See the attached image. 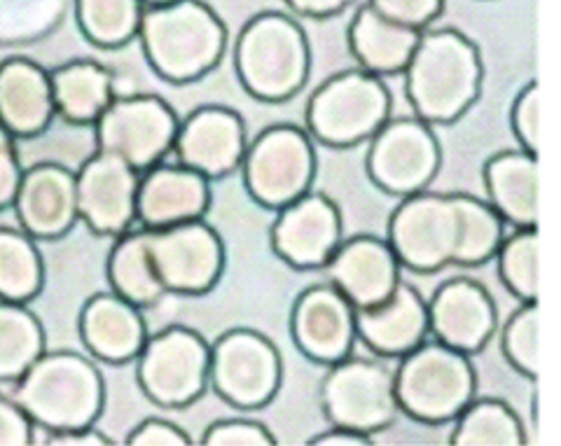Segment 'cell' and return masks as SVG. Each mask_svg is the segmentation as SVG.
<instances>
[{
	"instance_id": "obj_1",
	"label": "cell",
	"mask_w": 561,
	"mask_h": 446,
	"mask_svg": "<svg viewBox=\"0 0 561 446\" xmlns=\"http://www.w3.org/2000/svg\"><path fill=\"white\" fill-rule=\"evenodd\" d=\"M505 239V220L489 202L470 194L416 192L389 218V243L400 264L414 274L445 266H482Z\"/></svg>"
},
{
	"instance_id": "obj_2",
	"label": "cell",
	"mask_w": 561,
	"mask_h": 446,
	"mask_svg": "<svg viewBox=\"0 0 561 446\" xmlns=\"http://www.w3.org/2000/svg\"><path fill=\"white\" fill-rule=\"evenodd\" d=\"M405 94L419 119L459 122L478 103L484 64L478 45L456 28H426L405 68Z\"/></svg>"
},
{
	"instance_id": "obj_3",
	"label": "cell",
	"mask_w": 561,
	"mask_h": 446,
	"mask_svg": "<svg viewBox=\"0 0 561 446\" xmlns=\"http://www.w3.org/2000/svg\"><path fill=\"white\" fill-rule=\"evenodd\" d=\"M8 392L43 433L96 425L105 407L103 374L78 351H45Z\"/></svg>"
},
{
	"instance_id": "obj_4",
	"label": "cell",
	"mask_w": 561,
	"mask_h": 446,
	"mask_svg": "<svg viewBox=\"0 0 561 446\" xmlns=\"http://www.w3.org/2000/svg\"><path fill=\"white\" fill-rule=\"evenodd\" d=\"M154 76L190 84L214 73L227 49V26L204 0H173L146 10L138 33Z\"/></svg>"
},
{
	"instance_id": "obj_5",
	"label": "cell",
	"mask_w": 561,
	"mask_h": 446,
	"mask_svg": "<svg viewBox=\"0 0 561 446\" xmlns=\"http://www.w3.org/2000/svg\"><path fill=\"white\" fill-rule=\"evenodd\" d=\"M234 73L245 94L284 103L305 89L311 73V45L300 22L267 10L251 16L237 35Z\"/></svg>"
},
{
	"instance_id": "obj_6",
	"label": "cell",
	"mask_w": 561,
	"mask_h": 446,
	"mask_svg": "<svg viewBox=\"0 0 561 446\" xmlns=\"http://www.w3.org/2000/svg\"><path fill=\"white\" fill-rule=\"evenodd\" d=\"M478 371L463 355L445 344L426 342L402 355L396 367L400 412L424 425H445L459 419L476 400Z\"/></svg>"
},
{
	"instance_id": "obj_7",
	"label": "cell",
	"mask_w": 561,
	"mask_h": 446,
	"mask_svg": "<svg viewBox=\"0 0 561 446\" xmlns=\"http://www.w3.org/2000/svg\"><path fill=\"white\" fill-rule=\"evenodd\" d=\"M391 108L393 99L383 80L363 68H351L316 87L305 111V129L319 146L348 150L370 142L391 119Z\"/></svg>"
},
{
	"instance_id": "obj_8",
	"label": "cell",
	"mask_w": 561,
	"mask_h": 446,
	"mask_svg": "<svg viewBox=\"0 0 561 446\" xmlns=\"http://www.w3.org/2000/svg\"><path fill=\"white\" fill-rule=\"evenodd\" d=\"M316 169L319 159L309 131L297 124H272L249 142L241 178L257 206L280 210L311 192Z\"/></svg>"
},
{
	"instance_id": "obj_9",
	"label": "cell",
	"mask_w": 561,
	"mask_h": 446,
	"mask_svg": "<svg viewBox=\"0 0 561 446\" xmlns=\"http://www.w3.org/2000/svg\"><path fill=\"white\" fill-rule=\"evenodd\" d=\"M144 396L164 409H185L210 388V344L187 325H169L148 336L136 358Z\"/></svg>"
},
{
	"instance_id": "obj_10",
	"label": "cell",
	"mask_w": 561,
	"mask_h": 446,
	"mask_svg": "<svg viewBox=\"0 0 561 446\" xmlns=\"http://www.w3.org/2000/svg\"><path fill=\"white\" fill-rule=\"evenodd\" d=\"M321 409L330 425H342L365 435L389 431L398 421L396 369L383 358H348L330 365L321 381Z\"/></svg>"
},
{
	"instance_id": "obj_11",
	"label": "cell",
	"mask_w": 561,
	"mask_h": 446,
	"mask_svg": "<svg viewBox=\"0 0 561 446\" xmlns=\"http://www.w3.org/2000/svg\"><path fill=\"white\" fill-rule=\"evenodd\" d=\"M284 384V358L272 339L232 328L210 344V390L241 412L265 409Z\"/></svg>"
},
{
	"instance_id": "obj_12",
	"label": "cell",
	"mask_w": 561,
	"mask_h": 446,
	"mask_svg": "<svg viewBox=\"0 0 561 446\" xmlns=\"http://www.w3.org/2000/svg\"><path fill=\"white\" fill-rule=\"evenodd\" d=\"M181 119L157 94H119L94 124L96 150L117 155L136 171H148L171 157Z\"/></svg>"
},
{
	"instance_id": "obj_13",
	"label": "cell",
	"mask_w": 561,
	"mask_h": 446,
	"mask_svg": "<svg viewBox=\"0 0 561 446\" xmlns=\"http://www.w3.org/2000/svg\"><path fill=\"white\" fill-rule=\"evenodd\" d=\"M440 164V140L431 124L416 115L386 122L370 138L365 157V171L373 185L400 199L428 190Z\"/></svg>"
},
{
	"instance_id": "obj_14",
	"label": "cell",
	"mask_w": 561,
	"mask_h": 446,
	"mask_svg": "<svg viewBox=\"0 0 561 446\" xmlns=\"http://www.w3.org/2000/svg\"><path fill=\"white\" fill-rule=\"evenodd\" d=\"M150 253L167 293L181 297L214 290L227 264L225 241L206 218L150 229Z\"/></svg>"
},
{
	"instance_id": "obj_15",
	"label": "cell",
	"mask_w": 561,
	"mask_h": 446,
	"mask_svg": "<svg viewBox=\"0 0 561 446\" xmlns=\"http://www.w3.org/2000/svg\"><path fill=\"white\" fill-rule=\"evenodd\" d=\"M344 241L340 206L323 192H307L276 210L270 229L274 255L297 272L325 270Z\"/></svg>"
},
{
	"instance_id": "obj_16",
	"label": "cell",
	"mask_w": 561,
	"mask_h": 446,
	"mask_svg": "<svg viewBox=\"0 0 561 446\" xmlns=\"http://www.w3.org/2000/svg\"><path fill=\"white\" fill-rule=\"evenodd\" d=\"M80 222L96 237L117 239L138 227V185L136 171L117 155L96 150L76 171Z\"/></svg>"
},
{
	"instance_id": "obj_17",
	"label": "cell",
	"mask_w": 561,
	"mask_h": 446,
	"mask_svg": "<svg viewBox=\"0 0 561 446\" xmlns=\"http://www.w3.org/2000/svg\"><path fill=\"white\" fill-rule=\"evenodd\" d=\"M358 309L332 283H316L297 295L290 311V339L307 361L330 367L354 355Z\"/></svg>"
},
{
	"instance_id": "obj_18",
	"label": "cell",
	"mask_w": 561,
	"mask_h": 446,
	"mask_svg": "<svg viewBox=\"0 0 561 446\" xmlns=\"http://www.w3.org/2000/svg\"><path fill=\"white\" fill-rule=\"evenodd\" d=\"M249 129L243 117L227 105H202L181 119L173 159L204 173L208 181L241 171L249 150Z\"/></svg>"
},
{
	"instance_id": "obj_19",
	"label": "cell",
	"mask_w": 561,
	"mask_h": 446,
	"mask_svg": "<svg viewBox=\"0 0 561 446\" xmlns=\"http://www.w3.org/2000/svg\"><path fill=\"white\" fill-rule=\"evenodd\" d=\"M431 334L463 355H480L499 328L494 297L468 276L445 281L428 299Z\"/></svg>"
},
{
	"instance_id": "obj_20",
	"label": "cell",
	"mask_w": 561,
	"mask_h": 446,
	"mask_svg": "<svg viewBox=\"0 0 561 446\" xmlns=\"http://www.w3.org/2000/svg\"><path fill=\"white\" fill-rule=\"evenodd\" d=\"M14 216L35 241H57L80 222L76 171L59 162H38L24 171L14 196Z\"/></svg>"
},
{
	"instance_id": "obj_21",
	"label": "cell",
	"mask_w": 561,
	"mask_h": 446,
	"mask_svg": "<svg viewBox=\"0 0 561 446\" xmlns=\"http://www.w3.org/2000/svg\"><path fill=\"white\" fill-rule=\"evenodd\" d=\"M400 266L389 239L358 235L342 241L323 272L325 281L363 311L381 305L396 293L402 281Z\"/></svg>"
},
{
	"instance_id": "obj_22",
	"label": "cell",
	"mask_w": 561,
	"mask_h": 446,
	"mask_svg": "<svg viewBox=\"0 0 561 446\" xmlns=\"http://www.w3.org/2000/svg\"><path fill=\"white\" fill-rule=\"evenodd\" d=\"M208 178L181 162L154 164L140 173L138 227L164 229L171 225L204 220L214 202Z\"/></svg>"
},
{
	"instance_id": "obj_23",
	"label": "cell",
	"mask_w": 561,
	"mask_h": 446,
	"mask_svg": "<svg viewBox=\"0 0 561 446\" xmlns=\"http://www.w3.org/2000/svg\"><path fill=\"white\" fill-rule=\"evenodd\" d=\"M78 334L84 351L99 363H136L150 330L144 309L122 299L113 290L87 297L78 316Z\"/></svg>"
},
{
	"instance_id": "obj_24",
	"label": "cell",
	"mask_w": 561,
	"mask_h": 446,
	"mask_svg": "<svg viewBox=\"0 0 561 446\" xmlns=\"http://www.w3.org/2000/svg\"><path fill=\"white\" fill-rule=\"evenodd\" d=\"M358 342L377 358L400 361L426 342L431 334L428 301L414 285L400 281L396 293L356 316Z\"/></svg>"
},
{
	"instance_id": "obj_25",
	"label": "cell",
	"mask_w": 561,
	"mask_h": 446,
	"mask_svg": "<svg viewBox=\"0 0 561 446\" xmlns=\"http://www.w3.org/2000/svg\"><path fill=\"white\" fill-rule=\"evenodd\" d=\"M57 117L51 73L28 57L0 61V124L20 140L43 136Z\"/></svg>"
},
{
	"instance_id": "obj_26",
	"label": "cell",
	"mask_w": 561,
	"mask_h": 446,
	"mask_svg": "<svg viewBox=\"0 0 561 446\" xmlns=\"http://www.w3.org/2000/svg\"><path fill=\"white\" fill-rule=\"evenodd\" d=\"M486 202L505 225H538V155L526 150H501L482 167Z\"/></svg>"
},
{
	"instance_id": "obj_27",
	"label": "cell",
	"mask_w": 561,
	"mask_h": 446,
	"mask_svg": "<svg viewBox=\"0 0 561 446\" xmlns=\"http://www.w3.org/2000/svg\"><path fill=\"white\" fill-rule=\"evenodd\" d=\"M424 31L386 20L370 3L358 8L348 24L346 41L358 68L383 76H402Z\"/></svg>"
},
{
	"instance_id": "obj_28",
	"label": "cell",
	"mask_w": 561,
	"mask_h": 446,
	"mask_svg": "<svg viewBox=\"0 0 561 446\" xmlns=\"http://www.w3.org/2000/svg\"><path fill=\"white\" fill-rule=\"evenodd\" d=\"M51 73L57 117L76 127H94L117 96V76L94 59H73Z\"/></svg>"
},
{
	"instance_id": "obj_29",
	"label": "cell",
	"mask_w": 561,
	"mask_h": 446,
	"mask_svg": "<svg viewBox=\"0 0 561 446\" xmlns=\"http://www.w3.org/2000/svg\"><path fill=\"white\" fill-rule=\"evenodd\" d=\"M111 290L138 309H150L169 295L150 253V229L134 227L115 239L105 260Z\"/></svg>"
},
{
	"instance_id": "obj_30",
	"label": "cell",
	"mask_w": 561,
	"mask_h": 446,
	"mask_svg": "<svg viewBox=\"0 0 561 446\" xmlns=\"http://www.w3.org/2000/svg\"><path fill=\"white\" fill-rule=\"evenodd\" d=\"M45 351L41 318L22 301L0 299V386L20 381Z\"/></svg>"
},
{
	"instance_id": "obj_31",
	"label": "cell",
	"mask_w": 561,
	"mask_h": 446,
	"mask_svg": "<svg viewBox=\"0 0 561 446\" xmlns=\"http://www.w3.org/2000/svg\"><path fill=\"white\" fill-rule=\"evenodd\" d=\"M41 241L22 227H0V299L28 305L45 288Z\"/></svg>"
},
{
	"instance_id": "obj_32",
	"label": "cell",
	"mask_w": 561,
	"mask_h": 446,
	"mask_svg": "<svg viewBox=\"0 0 561 446\" xmlns=\"http://www.w3.org/2000/svg\"><path fill=\"white\" fill-rule=\"evenodd\" d=\"M146 10L144 0H73L82 38L99 49H119L138 41Z\"/></svg>"
},
{
	"instance_id": "obj_33",
	"label": "cell",
	"mask_w": 561,
	"mask_h": 446,
	"mask_svg": "<svg viewBox=\"0 0 561 446\" xmlns=\"http://www.w3.org/2000/svg\"><path fill=\"white\" fill-rule=\"evenodd\" d=\"M529 442L515 409L496 398H476L454 421V446H522Z\"/></svg>"
},
{
	"instance_id": "obj_34",
	"label": "cell",
	"mask_w": 561,
	"mask_h": 446,
	"mask_svg": "<svg viewBox=\"0 0 561 446\" xmlns=\"http://www.w3.org/2000/svg\"><path fill=\"white\" fill-rule=\"evenodd\" d=\"M70 8L73 0H0V47L45 41Z\"/></svg>"
},
{
	"instance_id": "obj_35",
	"label": "cell",
	"mask_w": 561,
	"mask_h": 446,
	"mask_svg": "<svg viewBox=\"0 0 561 446\" xmlns=\"http://www.w3.org/2000/svg\"><path fill=\"white\" fill-rule=\"evenodd\" d=\"M538 225L519 227L505 237L496 260L503 288L519 301L538 299Z\"/></svg>"
},
{
	"instance_id": "obj_36",
	"label": "cell",
	"mask_w": 561,
	"mask_h": 446,
	"mask_svg": "<svg viewBox=\"0 0 561 446\" xmlns=\"http://www.w3.org/2000/svg\"><path fill=\"white\" fill-rule=\"evenodd\" d=\"M538 325L540 311L536 301H522L519 309L511 313L501 330V351L505 363L519 377L538 379Z\"/></svg>"
},
{
	"instance_id": "obj_37",
	"label": "cell",
	"mask_w": 561,
	"mask_h": 446,
	"mask_svg": "<svg viewBox=\"0 0 561 446\" xmlns=\"http://www.w3.org/2000/svg\"><path fill=\"white\" fill-rule=\"evenodd\" d=\"M202 444L206 446H274L276 437L265 423L255 419H220L204 427Z\"/></svg>"
},
{
	"instance_id": "obj_38",
	"label": "cell",
	"mask_w": 561,
	"mask_h": 446,
	"mask_svg": "<svg viewBox=\"0 0 561 446\" xmlns=\"http://www.w3.org/2000/svg\"><path fill=\"white\" fill-rule=\"evenodd\" d=\"M511 129L517 138L519 148L538 155V134H540V89L538 80L526 82L511 105Z\"/></svg>"
},
{
	"instance_id": "obj_39",
	"label": "cell",
	"mask_w": 561,
	"mask_h": 446,
	"mask_svg": "<svg viewBox=\"0 0 561 446\" xmlns=\"http://www.w3.org/2000/svg\"><path fill=\"white\" fill-rule=\"evenodd\" d=\"M386 20L426 31L443 14L445 0H367Z\"/></svg>"
},
{
	"instance_id": "obj_40",
	"label": "cell",
	"mask_w": 561,
	"mask_h": 446,
	"mask_svg": "<svg viewBox=\"0 0 561 446\" xmlns=\"http://www.w3.org/2000/svg\"><path fill=\"white\" fill-rule=\"evenodd\" d=\"M24 171L26 169L22 167L20 138L12 136L0 124V210L12 208Z\"/></svg>"
},
{
	"instance_id": "obj_41",
	"label": "cell",
	"mask_w": 561,
	"mask_h": 446,
	"mask_svg": "<svg viewBox=\"0 0 561 446\" xmlns=\"http://www.w3.org/2000/svg\"><path fill=\"white\" fill-rule=\"evenodd\" d=\"M35 431L38 425L12 400L10 392L0 390V446H28L35 442Z\"/></svg>"
},
{
	"instance_id": "obj_42",
	"label": "cell",
	"mask_w": 561,
	"mask_h": 446,
	"mask_svg": "<svg viewBox=\"0 0 561 446\" xmlns=\"http://www.w3.org/2000/svg\"><path fill=\"white\" fill-rule=\"evenodd\" d=\"M127 444L131 446H187L192 444L190 433L179 423L152 416L140 421L129 431Z\"/></svg>"
},
{
	"instance_id": "obj_43",
	"label": "cell",
	"mask_w": 561,
	"mask_h": 446,
	"mask_svg": "<svg viewBox=\"0 0 561 446\" xmlns=\"http://www.w3.org/2000/svg\"><path fill=\"white\" fill-rule=\"evenodd\" d=\"M284 3L307 20H332V16L354 5L356 0H284Z\"/></svg>"
},
{
	"instance_id": "obj_44",
	"label": "cell",
	"mask_w": 561,
	"mask_h": 446,
	"mask_svg": "<svg viewBox=\"0 0 561 446\" xmlns=\"http://www.w3.org/2000/svg\"><path fill=\"white\" fill-rule=\"evenodd\" d=\"M47 444L51 446H111L113 439L103 435L96 425L78 427V431H61V433H47Z\"/></svg>"
},
{
	"instance_id": "obj_45",
	"label": "cell",
	"mask_w": 561,
	"mask_h": 446,
	"mask_svg": "<svg viewBox=\"0 0 561 446\" xmlns=\"http://www.w3.org/2000/svg\"><path fill=\"white\" fill-rule=\"evenodd\" d=\"M309 444H313V446H367V444H373V435L351 431V427H342V425H330L328 431H321L319 435L311 437Z\"/></svg>"
},
{
	"instance_id": "obj_46",
	"label": "cell",
	"mask_w": 561,
	"mask_h": 446,
	"mask_svg": "<svg viewBox=\"0 0 561 446\" xmlns=\"http://www.w3.org/2000/svg\"><path fill=\"white\" fill-rule=\"evenodd\" d=\"M144 3H146L148 8H152V5H167V3H173V0H144Z\"/></svg>"
}]
</instances>
